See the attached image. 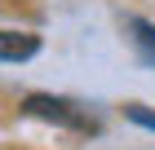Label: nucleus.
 I'll use <instances>...</instances> for the list:
<instances>
[{
  "instance_id": "obj_1",
  "label": "nucleus",
  "mask_w": 155,
  "mask_h": 150,
  "mask_svg": "<svg viewBox=\"0 0 155 150\" xmlns=\"http://www.w3.org/2000/svg\"><path fill=\"white\" fill-rule=\"evenodd\" d=\"M27 115L36 119H49V124H62V128H93V119L84 115L75 102H67V97H49V93H31L22 102Z\"/></svg>"
},
{
  "instance_id": "obj_2",
  "label": "nucleus",
  "mask_w": 155,
  "mask_h": 150,
  "mask_svg": "<svg viewBox=\"0 0 155 150\" xmlns=\"http://www.w3.org/2000/svg\"><path fill=\"white\" fill-rule=\"evenodd\" d=\"M40 53V40L31 31H0V62H27Z\"/></svg>"
},
{
  "instance_id": "obj_3",
  "label": "nucleus",
  "mask_w": 155,
  "mask_h": 150,
  "mask_svg": "<svg viewBox=\"0 0 155 150\" xmlns=\"http://www.w3.org/2000/svg\"><path fill=\"white\" fill-rule=\"evenodd\" d=\"M133 31H137V44L146 49V58H155V27L151 22H133Z\"/></svg>"
},
{
  "instance_id": "obj_4",
  "label": "nucleus",
  "mask_w": 155,
  "mask_h": 150,
  "mask_svg": "<svg viewBox=\"0 0 155 150\" xmlns=\"http://www.w3.org/2000/svg\"><path fill=\"white\" fill-rule=\"evenodd\" d=\"M129 119H133V124H142V128H151V132H155V115H151V110H142V106H129Z\"/></svg>"
}]
</instances>
